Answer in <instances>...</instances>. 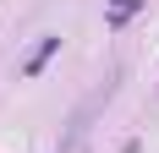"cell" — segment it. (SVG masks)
<instances>
[{
    "label": "cell",
    "instance_id": "6da1fadb",
    "mask_svg": "<svg viewBox=\"0 0 159 153\" xmlns=\"http://www.w3.org/2000/svg\"><path fill=\"white\" fill-rule=\"evenodd\" d=\"M55 49H61V33H44V38H39V49L22 60V76H39V71H44V60L55 55Z\"/></svg>",
    "mask_w": 159,
    "mask_h": 153
},
{
    "label": "cell",
    "instance_id": "7a4b0ae2",
    "mask_svg": "<svg viewBox=\"0 0 159 153\" xmlns=\"http://www.w3.org/2000/svg\"><path fill=\"white\" fill-rule=\"evenodd\" d=\"M137 11H143V0H110V11H104V28H126Z\"/></svg>",
    "mask_w": 159,
    "mask_h": 153
}]
</instances>
